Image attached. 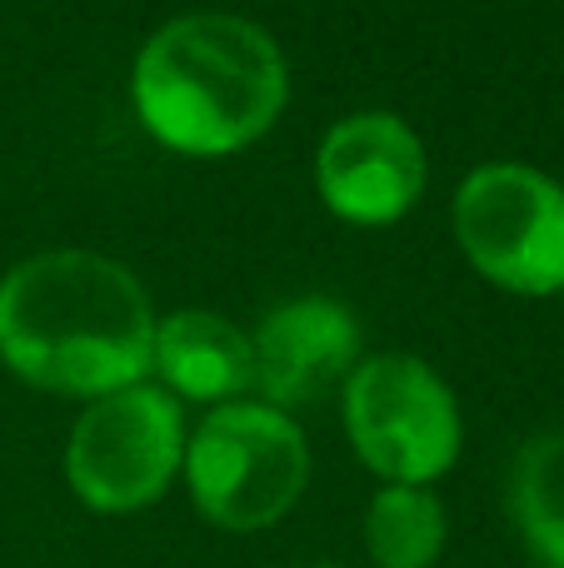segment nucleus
Instances as JSON below:
<instances>
[{
	"mask_svg": "<svg viewBox=\"0 0 564 568\" xmlns=\"http://www.w3.org/2000/svg\"><path fill=\"white\" fill-rule=\"evenodd\" d=\"M155 310L125 265L50 250L0 280V359L50 394L100 399L145 384Z\"/></svg>",
	"mask_w": 564,
	"mask_h": 568,
	"instance_id": "nucleus-1",
	"label": "nucleus"
},
{
	"mask_svg": "<svg viewBox=\"0 0 564 568\" xmlns=\"http://www.w3.org/2000/svg\"><path fill=\"white\" fill-rule=\"evenodd\" d=\"M180 474L205 524L225 534H260L300 504L310 479V449L285 409L230 399L215 404L185 439Z\"/></svg>",
	"mask_w": 564,
	"mask_h": 568,
	"instance_id": "nucleus-3",
	"label": "nucleus"
},
{
	"mask_svg": "<svg viewBox=\"0 0 564 568\" xmlns=\"http://www.w3.org/2000/svg\"><path fill=\"white\" fill-rule=\"evenodd\" d=\"M305 568H345V564H305Z\"/></svg>",
	"mask_w": 564,
	"mask_h": 568,
	"instance_id": "nucleus-12",
	"label": "nucleus"
},
{
	"mask_svg": "<svg viewBox=\"0 0 564 568\" xmlns=\"http://www.w3.org/2000/svg\"><path fill=\"white\" fill-rule=\"evenodd\" d=\"M185 459V419L170 389L125 384L85 404L66 444V479L95 514L150 509Z\"/></svg>",
	"mask_w": 564,
	"mask_h": 568,
	"instance_id": "nucleus-5",
	"label": "nucleus"
},
{
	"mask_svg": "<svg viewBox=\"0 0 564 568\" xmlns=\"http://www.w3.org/2000/svg\"><path fill=\"white\" fill-rule=\"evenodd\" d=\"M360 354V324L330 294H300L260 320L250 334V384L270 409H295L350 379Z\"/></svg>",
	"mask_w": 564,
	"mask_h": 568,
	"instance_id": "nucleus-8",
	"label": "nucleus"
},
{
	"mask_svg": "<svg viewBox=\"0 0 564 568\" xmlns=\"http://www.w3.org/2000/svg\"><path fill=\"white\" fill-rule=\"evenodd\" d=\"M150 369H160V379L185 399L230 404L250 389V339L215 310H175L170 320H155Z\"/></svg>",
	"mask_w": 564,
	"mask_h": 568,
	"instance_id": "nucleus-9",
	"label": "nucleus"
},
{
	"mask_svg": "<svg viewBox=\"0 0 564 568\" xmlns=\"http://www.w3.org/2000/svg\"><path fill=\"white\" fill-rule=\"evenodd\" d=\"M510 514L545 568H564V429L530 439L510 474Z\"/></svg>",
	"mask_w": 564,
	"mask_h": 568,
	"instance_id": "nucleus-11",
	"label": "nucleus"
},
{
	"mask_svg": "<svg viewBox=\"0 0 564 568\" xmlns=\"http://www.w3.org/2000/svg\"><path fill=\"white\" fill-rule=\"evenodd\" d=\"M450 519L435 489L385 484L365 509V554L375 568H435L445 554Z\"/></svg>",
	"mask_w": 564,
	"mask_h": 568,
	"instance_id": "nucleus-10",
	"label": "nucleus"
},
{
	"mask_svg": "<svg viewBox=\"0 0 564 568\" xmlns=\"http://www.w3.org/2000/svg\"><path fill=\"white\" fill-rule=\"evenodd\" d=\"M455 240L490 284L564 290V185L530 165H480L455 195Z\"/></svg>",
	"mask_w": 564,
	"mask_h": 568,
	"instance_id": "nucleus-6",
	"label": "nucleus"
},
{
	"mask_svg": "<svg viewBox=\"0 0 564 568\" xmlns=\"http://www.w3.org/2000/svg\"><path fill=\"white\" fill-rule=\"evenodd\" d=\"M130 90L160 145L180 155H230L275 125L290 100V65L255 20L200 10L145 40Z\"/></svg>",
	"mask_w": 564,
	"mask_h": 568,
	"instance_id": "nucleus-2",
	"label": "nucleus"
},
{
	"mask_svg": "<svg viewBox=\"0 0 564 568\" xmlns=\"http://www.w3.org/2000/svg\"><path fill=\"white\" fill-rule=\"evenodd\" d=\"M315 185L350 225H390L425 190V145L390 110H360L320 140Z\"/></svg>",
	"mask_w": 564,
	"mask_h": 568,
	"instance_id": "nucleus-7",
	"label": "nucleus"
},
{
	"mask_svg": "<svg viewBox=\"0 0 564 568\" xmlns=\"http://www.w3.org/2000/svg\"><path fill=\"white\" fill-rule=\"evenodd\" d=\"M345 434L385 484H430L460 459V404L415 354H375L345 379Z\"/></svg>",
	"mask_w": 564,
	"mask_h": 568,
	"instance_id": "nucleus-4",
	"label": "nucleus"
}]
</instances>
